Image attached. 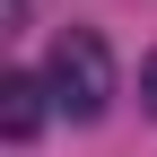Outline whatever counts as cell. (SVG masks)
<instances>
[{"instance_id": "6da1fadb", "label": "cell", "mask_w": 157, "mask_h": 157, "mask_svg": "<svg viewBox=\"0 0 157 157\" xmlns=\"http://www.w3.org/2000/svg\"><path fill=\"white\" fill-rule=\"evenodd\" d=\"M44 87H52V105H61L70 122H96V113L113 105V44L96 26H61L52 52H44Z\"/></svg>"}, {"instance_id": "7a4b0ae2", "label": "cell", "mask_w": 157, "mask_h": 157, "mask_svg": "<svg viewBox=\"0 0 157 157\" xmlns=\"http://www.w3.org/2000/svg\"><path fill=\"white\" fill-rule=\"evenodd\" d=\"M44 105H52V87H44V78H35V70H9V78H0V140H17V148H26L35 131H44Z\"/></svg>"}, {"instance_id": "3957f363", "label": "cell", "mask_w": 157, "mask_h": 157, "mask_svg": "<svg viewBox=\"0 0 157 157\" xmlns=\"http://www.w3.org/2000/svg\"><path fill=\"white\" fill-rule=\"evenodd\" d=\"M140 105L157 113V52H148V61H140Z\"/></svg>"}]
</instances>
